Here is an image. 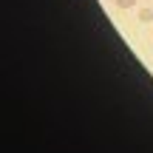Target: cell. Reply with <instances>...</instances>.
<instances>
[{
	"mask_svg": "<svg viewBox=\"0 0 153 153\" xmlns=\"http://www.w3.org/2000/svg\"><path fill=\"white\" fill-rule=\"evenodd\" d=\"M116 6H119V9H133V6H136V0H114Z\"/></svg>",
	"mask_w": 153,
	"mask_h": 153,
	"instance_id": "7a4b0ae2",
	"label": "cell"
},
{
	"mask_svg": "<svg viewBox=\"0 0 153 153\" xmlns=\"http://www.w3.org/2000/svg\"><path fill=\"white\" fill-rule=\"evenodd\" d=\"M139 20L142 23H153V9H139Z\"/></svg>",
	"mask_w": 153,
	"mask_h": 153,
	"instance_id": "6da1fadb",
	"label": "cell"
}]
</instances>
